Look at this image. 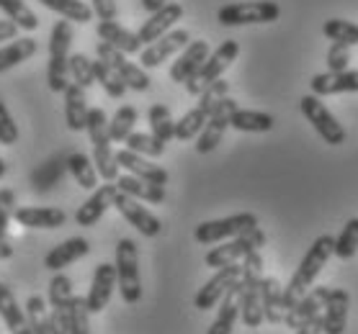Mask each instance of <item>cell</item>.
<instances>
[{
    "label": "cell",
    "instance_id": "obj_8",
    "mask_svg": "<svg viewBox=\"0 0 358 334\" xmlns=\"http://www.w3.org/2000/svg\"><path fill=\"white\" fill-rule=\"evenodd\" d=\"M281 16V8L273 0H245L229 3L217 10V21L222 26H248V24H273Z\"/></svg>",
    "mask_w": 358,
    "mask_h": 334
},
{
    "label": "cell",
    "instance_id": "obj_56",
    "mask_svg": "<svg viewBox=\"0 0 358 334\" xmlns=\"http://www.w3.org/2000/svg\"><path fill=\"white\" fill-rule=\"evenodd\" d=\"M10 213H6V211H0V239H6V231H8V224H10Z\"/></svg>",
    "mask_w": 358,
    "mask_h": 334
},
{
    "label": "cell",
    "instance_id": "obj_7",
    "mask_svg": "<svg viewBox=\"0 0 358 334\" xmlns=\"http://www.w3.org/2000/svg\"><path fill=\"white\" fill-rule=\"evenodd\" d=\"M266 247V231L261 227L250 229V231H245V234L235 236V239H227V242H222V245L212 247L203 262H206V268H227L232 262H243L245 257L255 250H261Z\"/></svg>",
    "mask_w": 358,
    "mask_h": 334
},
{
    "label": "cell",
    "instance_id": "obj_6",
    "mask_svg": "<svg viewBox=\"0 0 358 334\" xmlns=\"http://www.w3.org/2000/svg\"><path fill=\"white\" fill-rule=\"evenodd\" d=\"M116 278L124 303H137L142 298V275H139V250L134 239H119L116 245Z\"/></svg>",
    "mask_w": 358,
    "mask_h": 334
},
{
    "label": "cell",
    "instance_id": "obj_54",
    "mask_svg": "<svg viewBox=\"0 0 358 334\" xmlns=\"http://www.w3.org/2000/svg\"><path fill=\"white\" fill-rule=\"evenodd\" d=\"M168 6V0H142V8L147 10V13H157L160 8H165Z\"/></svg>",
    "mask_w": 358,
    "mask_h": 334
},
{
    "label": "cell",
    "instance_id": "obj_40",
    "mask_svg": "<svg viewBox=\"0 0 358 334\" xmlns=\"http://www.w3.org/2000/svg\"><path fill=\"white\" fill-rule=\"evenodd\" d=\"M0 10L8 16V21H13L24 31L39 29V18H36V13L26 6L24 0H0Z\"/></svg>",
    "mask_w": 358,
    "mask_h": 334
},
{
    "label": "cell",
    "instance_id": "obj_44",
    "mask_svg": "<svg viewBox=\"0 0 358 334\" xmlns=\"http://www.w3.org/2000/svg\"><path fill=\"white\" fill-rule=\"evenodd\" d=\"M358 252V216L348 219V224L343 227L341 236L335 239V257L338 260H350Z\"/></svg>",
    "mask_w": 358,
    "mask_h": 334
},
{
    "label": "cell",
    "instance_id": "obj_55",
    "mask_svg": "<svg viewBox=\"0 0 358 334\" xmlns=\"http://www.w3.org/2000/svg\"><path fill=\"white\" fill-rule=\"evenodd\" d=\"M13 257V247L8 239H0V260H10Z\"/></svg>",
    "mask_w": 358,
    "mask_h": 334
},
{
    "label": "cell",
    "instance_id": "obj_13",
    "mask_svg": "<svg viewBox=\"0 0 358 334\" xmlns=\"http://www.w3.org/2000/svg\"><path fill=\"white\" fill-rule=\"evenodd\" d=\"M240 275H243V262H232L227 268H220L201 288H199V294H196V298H194V306L199 311H209V309H214V306H220L224 294L240 280Z\"/></svg>",
    "mask_w": 358,
    "mask_h": 334
},
{
    "label": "cell",
    "instance_id": "obj_19",
    "mask_svg": "<svg viewBox=\"0 0 358 334\" xmlns=\"http://www.w3.org/2000/svg\"><path fill=\"white\" fill-rule=\"evenodd\" d=\"M119 193V185L116 183H106V185H98L85 204L75 211V221L78 227H96L98 221L103 219V213L114 206V198Z\"/></svg>",
    "mask_w": 358,
    "mask_h": 334
},
{
    "label": "cell",
    "instance_id": "obj_14",
    "mask_svg": "<svg viewBox=\"0 0 358 334\" xmlns=\"http://www.w3.org/2000/svg\"><path fill=\"white\" fill-rule=\"evenodd\" d=\"M235 111H237V100L229 98V96H224V98L214 106L209 121H206L203 131L199 134V139H196V152H199V155H209V152H214V149L220 147V142H222V137H224V131H227V126H229V119H232Z\"/></svg>",
    "mask_w": 358,
    "mask_h": 334
},
{
    "label": "cell",
    "instance_id": "obj_47",
    "mask_svg": "<svg viewBox=\"0 0 358 334\" xmlns=\"http://www.w3.org/2000/svg\"><path fill=\"white\" fill-rule=\"evenodd\" d=\"M90 309L83 296H75L70 303V334H90Z\"/></svg>",
    "mask_w": 358,
    "mask_h": 334
},
{
    "label": "cell",
    "instance_id": "obj_41",
    "mask_svg": "<svg viewBox=\"0 0 358 334\" xmlns=\"http://www.w3.org/2000/svg\"><path fill=\"white\" fill-rule=\"evenodd\" d=\"M124 144H127V149H131V152H137L142 157H150V160H157V157L165 155V142H160L152 131L150 134L134 131V134H129V139Z\"/></svg>",
    "mask_w": 358,
    "mask_h": 334
},
{
    "label": "cell",
    "instance_id": "obj_21",
    "mask_svg": "<svg viewBox=\"0 0 358 334\" xmlns=\"http://www.w3.org/2000/svg\"><path fill=\"white\" fill-rule=\"evenodd\" d=\"M180 18H183V6H180V3H168V6L160 8L157 13H150V18L139 26V31H137L142 44H152V41H157L168 31H173V26L178 24Z\"/></svg>",
    "mask_w": 358,
    "mask_h": 334
},
{
    "label": "cell",
    "instance_id": "obj_25",
    "mask_svg": "<svg viewBox=\"0 0 358 334\" xmlns=\"http://www.w3.org/2000/svg\"><path fill=\"white\" fill-rule=\"evenodd\" d=\"M98 39L111 44L114 50L124 52V54H137L142 52V39L137 31H129L127 26H122L119 21H98L96 26Z\"/></svg>",
    "mask_w": 358,
    "mask_h": 334
},
{
    "label": "cell",
    "instance_id": "obj_33",
    "mask_svg": "<svg viewBox=\"0 0 358 334\" xmlns=\"http://www.w3.org/2000/svg\"><path fill=\"white\" fill-rule=\"evenodd\" d=\"M36 50H39V44H36V39H31V36H21V39L8 41L6 47H0V73L13 70L16 65L31 59L34 54H36Z\"/></svg>",
    "mask_w": 358,
    "mask_h": 334
},
{
    "label": "cell",
    "instance_id": "obj_26",
    "mask_svg": "<svg viewBox=\"0 0 358 334\" xmlns=\"http://www.w3.org/2000/svg\"><path fill=\"white\" fill-rule=\"evenodd\" d=\"M348 306L350 296L343 288H333L330 298L322 311V332L325 334H343L345 332V321H348Z\"/></svg>",
    "mask_w": 358,
    "mask_h": 334
},
{
    "label": "cell",
    "instance_id": "obj_49",
    "mask_svg": "<svg viewBox=\"0 0 358 334\" xmlns=\"http://www.w3.org/2000/svg\"><path fill=\"white\" fill-rule=\"evenodd\" d=\"M16 142H18V126H16V121H13V116H10L8 106L0 98V144L13 147Z\"/></svg>",
    "mask_w": 358,
    "mask_h": 334
},
{
    "label": "cell",
    "instance_id": "obj_32",
    "mask_svg": "<svg viewBox=\"0 0 358 334\" xmlns=\"http://www.w3.org/2000/svg\"><path fill=\"white\" fill-rule=\"evenodd\" d=\"M263 314L271 324H284V285L276 278H263Z\"/></svg>",
    "mask_w": 358,
    "mask_h": 334
},
{
    "label": "cell",
    "instance_id": "obj_28",
    "mask_svg": "<svg viewBox=\"0 0 358 334\" xmlns=\"http://www.w3.org/2000/svg\"><path fill=\"white\" fill-rule=\"evenodd\" d=\"M0 319L6 321L10 334H34L26 309H21V303L16 301V296L6 283H0Z\"/></svg>",
    "mask_w": 358,
    "mask_h": 334
},
{
    "label": "cell",
    "instance_id": "obj_43",
    "mask_svg": "<svg viewBox=\"0 0 358 334\" xmlns=\"http://www.w3.org/2000/svg\"><path fill=\"white\" fill-rule=\"evenodd\" d=\"M322 33L330 41H343V44H358V24L345 21V18H327L322 24Z\"/></svg>",
    "mask_w": 358,
    "mask_h": 334
},
{
    "label": "cell",
    "instance_id": "obj_57",
    "mask_svg": "<svg viewBox=\"0 0 358 334\" xmlns=\"http://www.w3.org/2000/svg\"><path fill=\"white\" fill-rule=\"evenodd\" d=\"M8 172V165H6V160H0V178Z\"/></svg>",
    "mask_w": 358,
    "mask_h": 334
},
{
    "label": "cell",
    "instance_id": "obj_52",
    "mask_svg": "<svg viewBox=\"0 0 358 334\" xmlns=\"http://www.w3.org/2000/svg\"><path fill=\"white\" fill-rule=\"evenodd\" d=\"M16 193L10 190V188H0V211H6L13 216V211H16Z\"/></svg>",
    "mask_w": 358,
    "mask_h": 334
},
{
    "label": "cell",
    "instance_id": "obj_15",
    "mask_svg": "<svg viewBox=\"0 0 358 334\" xmlns=\"http://www.w3.org/2000/svg\"><path fill=\"white\" fill-rule=\"evenodd\" d=\"M188 44H191V33H188L186 29H173V31H168L165 36L152 41V44H147L145 50L139 52V65L145 67V70L160 67L165 59L180 54Z\"/></svg>",
    "mask_w": 358,
    "mask_h": 334
},
{
    "label": "cell",
    "instance_id": "obj_4",
    "mask_svg": "<svg viewBox=\"0 0 358 334\" xmlns=\"http://www.w3.org/2000/svg\"><path fill=\"white\" fill-rule=\"evenodd\" d=\"M93 144V162H96L98 175L106 183L119 180V162H116V152L111 149V134H108V119L101 108H90L88 126H85Z\"/></svg>",
    "mask_w": 358,
    "mask_h": 334
},
{
    "label": "cell",
    "instance_id": "obj_39",
    "mask_svg": "<svg viewBox=\"0 0 358 334\" xmlns=\"http://www.w3.org/2000/svg\"><path fill=\"white\" fill-rule=\"evenodd\" d=\"M93 70H96V82H101V88L106 90L108 98H124L127 93V82L119 77L114 67L103 62V59H93Z\"/></svg>",
    "mask_w": 358,
    "mask_h": 334
},
{
    "label": "cell",
    "instance_id": "obj_29",
    "mask_svg": "<svg viewBox=\"0 0 358 334\" xmlns=\"http://www.w3.org/2000/svg\"><path fill=\"white\" fill-rule=\"evenodd\" d=\"M237 319H240V280L229 288L227 294H224V298L220 301L217 319L212 321V326H209L206 334H232Z\"/></svg>",
    "mask_w": 358,
    "mask_h": 334
},
{
    "label": "cell",
    "instance_id": "obj_23",
    "mask_svg": "<svg viewBox=\"0 0 358 334\" xmlns=\"http://www.w3.org/2000/svg\"><path fill=\"white\" fill-rule=\"evenodd\" d=\"M315 96H338V93H358V70H343V73H320L310 80Z\"/></svg>",
    "mask_w": 358,
    "mask_h": 334
},
{
    "label": "cell",
    "instance_id": "obj_22",
    "mask_svg": "<svg viewBox=\"0 0 358 334\" xmlns=\"http://www.w3.org/2000/svg\"><path fill=\"white\" fill-rule=\"evenodd\" d=\"M13 221L29 229H59L65 227L67 213L52 206H18L13 211Z\"/></svg>",
    "mask_w": 358,
    "mask_h": 334
},
{
    "label": "cell",
    "instance_id": "obj_27",
    "mask_svg": "<svg viewBox=\"0 0 358 334\" xmlns=\"http://www.w3.org/2000/svg\"><path fill=\"white\" fill-rule=\"evenodd\" d=\"M65 96V123L70 131H85L88 126V98H85V88H80L78 82H70Z\"/></svg>",
    "mask_w": 358,
    "mask_h": 334
},
{
    "label": "cell",
    "instance_id": "obj_36",
    "mask_svg": "<svg viewBox=\"0 0 358 334\" xmlns=\"http://www.w3.org/2000/svg\"><path fill=\"white\" fill-rule=\"evenodd\" d=\"M212 111L196 103V108H191L180 121H176V139L178 142H191V139H199V134L203 131L206 121H209Z\"/></svg>",
    "mask_w": 358,
    "mask_h": 334
},
{
    "label": "cell",
    "instance_id": "obj_35",
    "mask_svg": "<svg viewBox=\"0 0 358 334\" xmlns=\"http://www.w3.org/2000/svg\"><path fill=\"white\" fill-rule=\"evenodd\" d=\"M39 3L44 8L55 10L62 18H67V21H75V24H90L93 16H96L93 6L83 3V0H39Z\"/></svg>",
    "mask_w": 358,
    "mask_h": 334
},
{
    "label": "cell",
    "instance_id": "obj_48",
    "mask_svg": "<svg viewBox=\"0 0 358 334\" xmlns=\"http://www.w3.org/2000/svg\"><path fill=\"white\" fill-rule=\"evenodd\" d=\"M350 65V44L343 41H333L330 50H327V70L330 73H343Z\"/></svg>",
    "mask_w": 358,
    "mask_h": 334
},
{
    "label": "cell",
    "instance_id": "obj_34",
    "mask_svg": "<svg viewBox=\"0 0 358 334\" xmlns=\"http://www.w3.org/2000/svg\"><path fill=\"white\" fill-rule=\"evenodd\" d=\"M67 170L70 175L75 178V183L85 190H96L98 188V170H96V162H93V157L83 155V152H75V155L67 157Z\"/></svg>",
    "mask_w": 358,
    "mask_h": 334
},
{
    "label": "cell",
    "instance_id": "obj_37",
    "mask_svg": "<svg viewBox=\"0 0 358 334\" xmlns=\"http://www.w3.org/2000/svg\"><path fill=\"white\" fill-rule=\"evenodd\" d=\"M147 121H150V131H152L160 142L168 144L171 139H176V121H173L171 108L165 106V103L150 106V111H147Z\"/></svg>",
    "mask_w": 358,
    "mask_h": 334
},
{
    "label": "cell",
    "instance_id": "obj_20",
    "mask_svg": "<svg viewBox=\"0 0 358 334\" xmlns=\"http://www.w3.org/2000/svg\"><path fill=\"white\" fill-rule=\"evenodd\" d=\"M116 162H119V167H124V170L129 172V175L147 180V183H152V185H168V180H171V175H168L165 167L150 162V157H142V155H137V152H131V149L116 152Z\"/></svg>",
    "mask_w": 358,
    "mask_h": 334
},
{
    "label": "cell",
    "instance_id": "obj_31",
    "mask_svg": "<svg viewBox=\"0 0 358 334\" xmlns=\"http://www.w3.org/2000/svg\"><path fill=\"white\" fill-rule=\"evenodd\" d=\"M276 119L266 111H252V108H237L232 119H229V126L237 131H245V134H266V131L273 129Z\"/></svg>",
    "mask_w": 358,
    "mask_h": 334
},
{
    "label": "cell",
    "instance_id": "obj_58",
    "mask_svg": "<svg viewBox=\"0 0 358 334\" xmlns=\"http://www.w3.org/2000/svg\"><path fill=\"white\" fill-rule=\"evenodd\" d=\"M296 334H315V332H312V329H299Z\"/></svg>",
    "mask_w": 358,
    "mask_h": 334
},
{
    "label": "cell",
    "instance_id": "obj_18",
    "mask_svg": "<svg viewBox=\"0 0 358 334\" xmlns=\"http://www.w3.org/2000/svg\"><path fill=\"white\" fill-rule=\"evenodd\" d=\"M209 54H212L209 41H203V39L191 41L186 50L176 57V62L171 65V80L180 82V85H186V82L191 80L199 70H201V65L209 59Z\"/></svg>",
    "mask_w": 358,
    "mask_h": 334
},
{
    "label": "cell",
    "instance_id": "obj_9",
    "mask_svg": "<svg viewBox=\"0 0 358 334\" xmlns=\"http://www.w3.org/2000/svg\"><path fill=\"white\" fill-rule=\"evenodd\" d=\"M237 54H240V44H237V41H232V39L222 41L220 47L209 54V59L201 65V70H199V73H196L194 77L186 82V90L191 93V96H196V98H199L203 90L209 88L212 82L220 80L222 75L232 67V62L237 59Z\"/></svg>",
    "mask_w": 358,
    "mask_h": 334
},
{
    "label": "cell",
    "instance_id": "obj_17",
    "mask_svg": "<svg viewBox=\"0 0 358 334\" xmlns=\"http://www.w3.org/2000/svg\"><path fill=\"white\" fill-rule=\"evenodd\" d=\"M114 288H119L116 265H111V262L96 265V273H93V280H90V291L85 296L90 314H101V311L106 309L111 296H114Z\"/></svg>",
    "mask_w": 358,
    "mask_h": 334
},
{
    "label": "cell",
    "instance_id": "obj_5",
    "mask_svg": "<svg viewBox=\"0 0 358 334\" xmlns=\"http://www.w3.org/2000/svg\"><path fill=\"white\" fill-rule=\"evenodd\" d=\"M330 291L333 288H327V285H315L310 288L307 294L301 296L299 303L294 306V309L286 311L284 317V324L294 332H299V329H312L315 334L322 332V311H325V303L330 298Z\"/></svg>",
    "mask_w": 358,
    "mask_h": 334
},
{
    "label": "cell",
    "instance_id": "obj_12",
    "mask_svg": "<svg viewBox=\"0 0 358 334\" xmlns=\"http://www.w3.org/2000/svg\"><path fill=\"white\" fill-rule=\"evenodd\" d=\"M96 54H98V59H103V62H108V65L114 67L116 73H119V77L127 82V88L129 90H137V93L150 90V82H152L150 80V75H147V70L142 65L129 62V54L114 50V47L106 44V41H98Z\"/></svg>",
    "mask_w": 358,
    "mask_h": 334
},
{
    "label": "cell",
    "instance_id": "obj_50",
    "mask_svg": "<svg viewBox=\"0 0 358 334\" xmlns=\"http://www.w3.org/2000/svg\"><path fill=\"white\" fill-rule=\"evenodd\" d=\"M49 329L52 334H70V309L49 311Z\"/></svg>",
    "mask_w": 358,
    "mask_h": 334
},
{
    "label": "cell",
    "instance_id": "obj_42",
    "mask_svg": "<svg viewBox=\"0 0 358 334\" xmlns=\"http://www.w3.org/2000/svg\"><path fill=\"white\" fill-rule=\"evenodd\" d=\"M73 298V280L65 273H55V278L49 280V306L52 309H70Z\"/></svg>",
    "mask_w": 358,
    "mask_h": 334
},
{
    "label": "cell",
    "instance_id": "obj_24",
    "mask_svg": "<svg viewBox=\"0 0 358 334\" xmlns=\"http://www.w3.org/2000/svg\"><path fill=\"white\" fill-rule=\"evenodd\" d=\"M88 252H90L88 239H83V236H70V239H65L62 245L49 250L47 257H44V268L52 270V273H62L67 265L83 260Z\"/></svg>",
    "mask_w": 358,
    "mask_h": 334
},
{
    "label": "cell",
    "instance_id": "obj_10",
    "mask_svg": "<svg viewBox=\"0 0 358 334\" xmlns=\"http://www.w3.org/2000/svg\"><path fill=\"white\" fill-rule=\"evenodd\" d=\"M258 227V216L250 211L243 213H232V216H224V219H214V221H203L199 224L194 231V239L199 245H220V242H227V239H235V236L250 231V229Z\"/></svg>",
    "mask_w": 358,
    "mask_h": 334
},
{
    "label": "cell",
    "instance_id": "obj_46",
    "mask_svg": "<svg viewBox=\"0 0 358 334\" xmlns=\"http://www.w3.org/2000/svg\"><path fill=\"white\" fill-rule=\"evenodd\" d=\"M70 77H73V82H78L80 88H90V85L96 82L93 59H88L85 54H73V57H70Z\"/></svg>",
    "mask_w": 358,
    "mask_h": 334
},
{
    "label": "cell",
    "instance_id": "obj_45",
    "mask_svg": "<svg viewBox=\"0 0 358 334\" xmlns=\"http://www.w3.org/2000/svg\"><path fill=\"white\" fill-rule=\"evenodd\" d=\"M26 317H29V324H31L34 334H52L49 329V311H47V301L41 296H29L26 301Z\"/></svg>",
    "mask_w": 358,
    "mask_h": 334
},
{
    "label": "cell",
    "instance_id": "obj_16",
    "mask_svg": "<svg viewBox=\"0 0 358 334\" xmlns=\"http://www.w3.org/2000/svg\"><path fill=\"white\" fill-rule=\"evenodd\" d=\"M114 208L122 213L124 219L129 221L131 227L137 229L139 234L157 236L160 231H163V221L157 219L152 211H147L145 206H142V201L127 196V193H122V190H119V193H116V198H114Z\"/></svg>",
    "mask_w": 358,
    "mask_h": 334
},
{
    "label": "cell",
    "instance_id": "obj_38",
    "mask_svg": "<svg viewBox=\"0 0 358 334\" xmlns=\"http://www.w3.org/2000/svg\"><path fill=\"white\" fill-rule=\"evenodd\" d=\"M139 114L134 106H122L114 114V119L108 121V134H111V142L116 144H124L129 134H134V123H137Z\"/></svg>",
    "mask_w": 358,
    "mask_h": 334
},
{
    "label": "cell",
    "instance_id": "obj_11",
    "mask_svg": "<svg viewBox=\"0 0 358 334\" xmlns=\"http://www.w3.org/2000/svg\"><path fill=\"white\" fill-rule=\"evenodd\" d=\"M299 108H301V114H304V119L315 126V131H317L320 139H322L325 144H330V147L345 144V129H343V123L335 119V114L322 103L320 96H315V93H312V96H304V98L299 100Z\"/></svg>",
    "mask_w": 358,
    "mask_h": 334
},
{
    "label": "cell",
    "instance_id": "obj_51",
    "mask_svg": "<svg viewBox=\"0 0 358 334\" xmlns=\"http://www.w3.org/2000/svg\"><path fill=\"white\" fill-rule=\"evenodd\" d=\"M90 6H93V10H96V16L101 21H116V16H119L116 0H90Z\"/></svg>",
    "mask_w": 358,
    "mask_h": 334
},
{
    "label": "cell",
    "instance_id": "obj_53",
    "mask_svg": "<svg viewBox=\"0 0 358 334\" xmlns=\"http://www.w3.org/2000/svg\"><path fill=\"white\" fill-rule=\"evenodd\" d=\"M18 39V26L13 21H0V41Z\"/></svg>",
    "mask_w": 358,
    "mask_h": 334
},
{
    "label": "cell",
    "instance_id": "obj_3",
    "mask_svg": "<svg viewBox=\"0 0 358 334\" xmlns=\"http://www.w3.org/2000/svg\"><path fill=\"white\" fill-rule=\"evenodd\" d=\"M73 24L57 21L49 36V62H47V85L52 93H65L70 77V47H73Z\"/></svg>",
    "mask_w": 358,
    "mask_h": 334
},
{
    "label": "cell",
    "instance_id": "obj_2",
    "mask_svg": "<svg viewBox=\"0 0 358 334\" xmlns=\"http://www.w3.org/2000/svg\"><path fill=\"white\" fill-rule=\"evenodd\" d=\"M263 255L261 250L250 252L243 260L240 275V319L248 329H258L266 321L263 314Z\"/></svg>",
    "mask_w": 358,
    "mask_h": 334
},
{
    "label": "cell",
    "instance_id": "obj_30",
    "mask_svg": "<svg viewBox=\"0 0 358 334\" xmlns=\"http://www.w3.org/2000/svg\"><path fill=\"white\" fill-rule=\"evenodd\" d=\"M116 185L122 193L127 196L137 198V201H145V204H165V185H152V183H147L142 178H134V175H119L116 180Z\"/></svg>",
    "mask_w": 358,
    "mask_h": 334
},
{
    "label": "cell",
    "instance_id": "obj_1",
    "mask_svg": "<svg viewBox=\"0 0 358 334\" xmlns=\"http://www.w3.org/2000/svg\"><path fill=\"white\" fill-rule=\"evenodd\" d=\"M335 255V236L330 234H320L315 242H312V247L307 250V255L301 257L299 268L294 270L292 280H289V285L284 288V306L286 311L294 309L296 303H299V298L307 291H310L312 285H315V280H317V275L322 273V268L327 265V260Z\"/></svg>",
    "mask_w": 358,
    "mask_h": 334
}]
</instances>
